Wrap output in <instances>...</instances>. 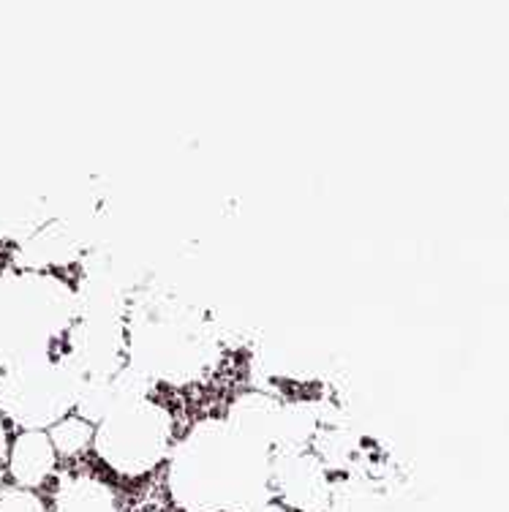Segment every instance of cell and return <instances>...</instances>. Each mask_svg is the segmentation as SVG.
Listing matches in <instances>:
<instances>
[{"label": "cell", "instance_id": "9", "mask_svg": "<svg viewBox=\"0 0 509 512\" xmlns=\"http://www.w3.org/2000/svg\"><path fill=\"white\" fill-rule=\"evenodd\" d=\"M55 466V447L49 442V436L39 431H28L14 442L11 450V477L22 488H36L49 477Z\"/></svg>", "mask_w": 509, "mask_h": 512}, {"label": "cell", "instance_id": "14", "mask_svg": "<svg viewBox=\"0 0 509 512\" xmlns=\"http://www.w3.org/2000/svg\"><path fill=\"white\" fill-rule=\"evenodd\" d=\"M93 439V431L85 420H63V423L55 425V431L49 436L52 447L63 455H77L82 453L85 447Z\"/></svg>", "mask_w": 509, "mask_h": 512}, {"label": "cell", "instance_id": "12", "mask_svg": "<svg viewBox=\"0 0 509 512\" xmlns=\"http://www.w3.org/2000/svg\"><path fill=\"white\" fill-rule=\"evenodd\" d=\"M324 512H403L401 502L384 496L365 480H343L333 485V496Z\"/></svg>", "mask_w": 509, "mask_h": 512}, {"label": "cell", "instance_id": "10", "mask_svg": "<svg viewBox=\"0 0 509 512\" xmlns=\"http://www.w3.org/2000/svg\"><path fill=\"white\" fill-rule=\"evenodd\" d=\"M55 512H118L115 493L96 477H63L55 493Z\"/></svg>", "mask_w": 509, "mask_h": 512}, {"label": "cell", "instance_id": "3", "mask_svg": "<svg viewBox=\"0 0 509 512\" xmlns=\"http://www.w3.org/2000/svg\"><path fill=\"white\" fill-rule=\"evenodd\" d=\"M74 295L58 278L0 281V363L44 357V349L71 322Z\"/></svg>", "mask_w": 509, "mask_h": 512}, {"label": "cell", "instance_id": "11", "mask_svg": "<svg viewBox=\"0 0 509 512\" xmlns=\"http://www.w3.org/2000/svg\"><path fill=\"white\" fill-rule=\"evenodd\" d=\"M319 428V406L314 404H281L275 425L273 453H297L305 450Z\"/></svg>", "mask_w": 509, "mask_h": 512}, {"label": "cell", "instance_id": "8", "mask_svg": "<svg viewBox=\"0 0 509 512\" xmlns=\"http://www.w3.org/2000/svg\"><path fill=\"white\" fill-rule=\"evenodd\" d=\"M278 414H281V404L275 398L265 393H245L229 406V414H226L224 420L235 428L237 434H243L245 439L265 444V447L273 450Z\"/></svg>", "mask_w": 509, "mask_h": 512}, {"label": "cell", "instance_id": "1", "mask_svg": "<svg viewBox=\"0 0 509 512\" xmlns=\"http://www.w3.org/2000/svg\"><path fill=\"white\" fill-rule=\"evenodd\" d=\"M169 496L186 512H254L273 499V450L202 420L169 453Z\"/></svg>", "mask_w": 509, "mask_h": 512}, {"label": "cell", "instance_id": "13", "mask_svg": "<svg viewBox=\"0 0 509 512\" xmlns=\"http://www.w3.org/2000/svg\"><path fill=\"white\" fill-rule=\"evenodd\" d=\"M118 393L112 387V376H85V382L79 387L77 395V409L82 414V420L88 423H101L115 406H118Z\"/></svg>", "mask_w": 509, "mask_h": 512}, {"label": "cell", "instance_id": "2", "mask_svg": "<svg viewBox=\"0 0 509 512\" xmlns=\"http://www.w3.org/2000/svg\"><path fill=\"white\" fill-rule=\"evenodd\" d=\"M128 363L142 368L153 382L186 384L213 371L218 344L210 325L191 308L169 300L142 303L128 325Z\"/></svg>", "mask_w": 509, "mask_h": 512}, {"label": "cell", "instance_id": "16", "mask_svg": "<svg viewBox=\"0 0 509 512\" xmlns=\"http://www.w3.org/2000/svg\"><path fill=\"white\" fill-rule=\"evenodd\" d=\"M3 461H6V436H3V428H0V477H3Z\"/></svg>", "mask_w": 509, "mask_h": 512}, {"label": "cell", "instance_id": "4", "mask_svg": "<svg viewBox=\"0 0 509 512\" xmlns=\"http://www.w3.org/2000/svg\"><path fill=\"white\" fill-rule=\"evenodd\" d=\"M172 420L150 398L123 401L98 423L96 450L112 472L142 477L169 455Z\"/></svg>", "mask_w": 509, "mask_h": 512}, {"label": "cell", "instance_id": "6", "mask_svg": "<svg viewBox=\"0 0 509 512\" xmlns=\"http://www.w3.org/2000/svg\"><path fill=\"white\" fill-rule=\"evenodd\" d=\"M273 493L297 512H324L333 496L327 463L308 450L273 453Z\"/></svg>", "mask_w": 509, "mask_h": 512}, {"label": "cell", "instance_id": "17", "mask_svg": "<svg viewBox=\"0 0 509 512\" xmlns=\"http://www.w3.org/2000/svg\"><path fill=\"white\" fill-rule=\"evenodd\" d=\"M254 512H284V507H278V504H265V507H259V510H254Z\"/></svg>", "mask_w": 509, "mask_h": 512}, {"label": "cell", "instance_id": "5", "mask_svg": "<svg viewBox=\"0 0 509 512\" xmlns=\"http://www.w3.org/2000/svg\"><path fill=\"white\" fill-rule=\"evenodd\" d=\"M85 376L79 374L71 357L47 360L33 357L11 365L0 376V409L9 414L14 423L41 428L58 423L63 414L77 406L79 387Z\"/></svg>", "mask_w": 509, "mask_h": 512}, {"label": "cell", "instance_id": "7", "mask_svg": "<svg viewBox=\"0 0 509 512\" xmlns=\"http://www.w3.org/2000/svg\"><path fill=\"white\" fill-rule=\"evenodd\" d=\"M71 360L82 376H115L123 368L126 330L120 319L85 316L71 333Z\"/></svg>", "mask_w": 509, "mask_h": 512}, {"label": "cell", "instance_id": "15", "mask_svg": "<svg viewBox=\"0 0 509 512\" xmlns=\"http://www.w3.org/2000/svg\"><path fill=\"white\" fill-rule=\"evenodd\" d=\"M0 512H47V507L33 493L9 491L0 496Z\"/></svg>", "mask_w": 509, "mask_h": 512}]
</instances>
